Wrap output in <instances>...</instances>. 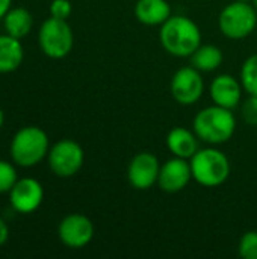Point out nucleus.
I'll return each mask as SVG.
<instances>
[{"mask_svg": "<svg viewBox=\"0 0 257 259\" xmlns=\"http://www.w3.org/2000/svg\"><path fill=\"white\" fill-rule=\"evenodd\" d=\"M48 167L58 178H73L83 165L85 153L79 143L74 140H61L55 143L47 155Z\"/></svg>", "mask_w": 257, "mask_h": 259, "instance_id": "obj_7", "label": "nucleus"}, {"mask_svg": "<svg viewBox=\"0 0 257 259\" xmlns=\"http://www.w3.org/2000/svg\"><path fill=\"white\" fill-rule=\"evenodd\" d=\"M38 44L42 53L52 59H62L70 55L74 46V33L67 20L48 17L38 30Z\"/></svg>", "mask_w": 257, "mask_h": 259, "instance_id": "obj_6", "label": "nucleus"}, {"mask_svg": "<svg viewBox=\"0 0 257 259\" xmlns=\"http://www.w3.org/2000/svg\"><path fill=\"white\" fill-rule=\"evenodd\" d=\"M73 12V6L70 0H53L50 3V15L61 20H68Z\"/></svg>", "mask_w": 257, "mask_h": 259, "instance_id": "obj_23", "label": "nucleus"}, {"mask_svg": "<svg viewBox=\"0 0 257 259\" xmlns=\"http://www.w3.org/2000/svg\"><path fill=\"white\" fill-rule=\"evenodd\" d=\"M165 143L168 150L173 153V156L183 158V159H191L200 149L198 137L195 135V132L182 126L173 127L168 132Z\"/></svg>", "mask_w": 257, "mask_h": 259, "instance_id": "obj_14", "label": "nucleus"}, {"mask_svg": "<svg viewBox=\"0 0 257 259\" xmlns=\"http://www.w3.org/2000/svg\"><path fill=\"white\" fill-rule=\"evenodd\" d=\"M242 2H250V3H251V2H253V0H242Z\"/></svg>", "mask_w": 257, "mask_h": 259, "instance_id": "obj_28", "label": "nucleus"}, {"mask_svg": "<svg viewBox=\"0 0 257 259\" xmlns=\"http://www.w3.org/2000/svg\"><path fill=\"white\" fill-rule=\"evenodd\" d=\"M192 131L200 141L218 146L230 141L236 131V118L232 109L212 105L198 111L192 121Z\"/></svg>", "mask_w": 257, "mask_h": 259, "instance_id": "obj_2", "label": "nucleus"}, {"mask_svg": "<svg viewBox=\"0 0 257 259\" xmlns=\"http://www.w3.org/2000/svg\"><path fill=\"white\" fill-rule=\"evenodd\" d=\"M44 200V188L33 178H21L9 191V202L18 214L35 212Z\"/></svg>", "mask_w": 257, "mask_h": 259, "instance_id": "obj_11", "label": "nucleus"}, {"mask_svg": "<svg viewBox=\"0 0 257 259\" xmlns=\"http://www.w3.org/2000/svg\"><path fill=\"white\" fill-rule=\"evenodd\" d=\"M239 80L247 94L257 96V53L248 56L244 61L239 73Z\"/></svg>", "mask_w": 257, "mask_h": 259, "instance_id": "obj_19", "label": "nucleus"}, {"mask_svg": "<svg viewBox=\"0 0 257 259\" xmlns=\"http://www.w3.org/2000/svg\"><path fill=\"white\" fill-rule=\"evenodd\" d=\"M161 162L156 155L150 152H139L136 153L127 167V181L132 188L145 191L150 190L158 184Z\"/></svg>", "mask_w": 257, "mask_h": 259, "instance_id": "obj_9", "label": "nucleus"}, {"mask_svg": "<svg viewBox=\"0 0 257 259\" xmlns=\"http://www.w3.org/2000/svg\"><path fill=\"white\" fill-rule=\"evenodd\" d=\"M3 123H5V114H3V111L0 109V129H2V126H3Z\"/></svg>", "mask_w": 257, "mask_h": 259, "instance_id": "obj_26", "label": "nucleus"}, {"mask_svg": "<svg viewBox=\"0 0 257 259\" xmlns=\"http://www.w3.org/2000/svg\"><path fill=\"white\" fill-rule=\"evenodd\" d=\"M242 93H244V88H242L241 80L227 73H223L214 77L209 87V94H211L214 105H218L232 111L241 105Z\"/></svg>", "mask_w": 257, "mask_h": 259, "instance_id": "obj_13", "label": "nucleus"}, {"mask_svg": "<svg viewBox=\"0 0 257 259\" xmlns=\"http://www.w3.org/2000/svg\"><path fill=\"white\" fill-rule=\"evenodd\" d=\"M17 181L18 176L15 167L8 161L0 159V194L9 193Z\"/></svg>", "mask_w": 257, "mask_h": 259, "instance_id": "obj_21", "label": "nucleus"}, {"mask_svg": "<svg viewBox=\"0 0 257 259\" xmlns=\"http://www.w3.org/2000/svg\"><path fill=\"white\" fill-rule=\"evenodd\" d=\"M192 179V170L189 159L173 156L161 165L158 185L168 194L179 193L188 187Z\"/></svg>", "mask_w": 257, "mask_h": 259, "instance_id": "obj_12", "label": "nucleus"}, {"mask_svg": "<svg viewBox=\"0 0 257 259\" xmlns=\"http://www.w3.org/2000/svg\"><path fill=\"white\" fill-rule=\"evenodd\" d=\"M50 150L48 137L38 126H26L15 132L11 141L12 161L24 168L38 165Z\"/></svg>", "mask_w": 257, "mask_h": 259, "instance_id": "obj_4", "label": "nucleus"}, {"mask_svg": "<svg viewBox=\"0 0 257 259\" xmlns=\"http://www.w3.org/2000/svg\"><path fill=\"white\" fill-rule=\"evenodd\" d=\"M170 90L173 99L177 103L183 106H191L197 103L204 91V80L201 71H198L192 65L179 68L171 77Z\"/></svg>", "mask_w": 257, "mask_h": 259, "instance_id": "obj_8", "label": "nucleus"}, {"mask_svg": "<svg viewBox=\"0 0 257 259\" xmlns=\"http://www.w3.org/2000/svg\"><path fill=\"white\" fill-rule=\"evenodd\" d=\"M251 3H253V5H254V8H256V9H257V0H253V2H251Z\"/></svg>", "mask_w": 257, "mask_h": 259, "instance_id": "obj_27", "label": "nucleus"}, {"mask_svg": "<svg viewBox=\"0 0 257 259\" xmlns=\"http://www.w3.org/2000/svg\"><path fill=\"white\" fill-rule=\"evenodd\" d=\"M192 179L206 188H215L223 185L232 171L230 161L226 153L215 147L198 149L189 159Z\"/></svg>", "mask_w": 257, "mask_h": 259, "instance_id": "obj_3", "label": "nucleus"}, {"mask_svg": "<svg viewBox=\"0 0 257 259\" xmlns=\"http://www.w3.org/2000/svg\"><path fill=\"white\" fill-rule=\"evenodd\" d=\"M218 27L229 39H244L257 29V9L250 2H232L220 12Z\"/></svg>", "mask_w": 257, "mask_h": 259, "instance_id": "obj_5", "label": "nucleus"}, {"mask_svg": "<svg viewBox=\"0 0 257 259\" xmlns=\"http://www.w3.org/2000/svg\"><path fill=\"white\" fill-rule=\"evenodd\" d=\"M191 65L201 73L215 71L223 64V50L214 44H200V47L189 56Z\"/></svg>", "mask_w": 257, "mask_h": 259, "instance_id": "obj_18", "label": "nucleus"}, {"mask_svg": "<svg viewBox=\"0 0 257 259\" xmlns=\"http://www.w3.org/2000/svg\"><path fill=\"white\" fill-rule=\"evenodd\" d=\"M3 24L8 35L21 39L30 32L33 26V17L26 8H11L3 17Z\"/></svg>", "mask_w": 257, "mask_h": 259, "instance_id": "obj_17", "label": "nucleus"}, {"mask_svg": "<svg viewBox=\"0 0 257 259\" xmlns=\"http://www.w3.org/2000/svg\"><path fill=\"white\" fill-rule=\"evenodd\" d=\"M238 253L244 259H257V232H245L238 244Z\"/></svg>", "mask_w": 257, "mask_h": 259, "instance_id": "obj_20", "label": "nucleus"}, {"mask_svg": "<svg viewBox=\"0 0 257 259\" xmlns=\"http://www.w3.org/2000/svg\"><path fill=\"white\" fill-rule=\"evenodd\" d=\"M8 238H9V228L6 225V222L3 219H0V247L3 244H6Z\"/></svg>", "mask_w": 257, "mask_h": 259, "instance_id": "obj_24", "label": "nucleus"}, {"mask_svg": "<svg viewBox=\"0 0 257 259\" xmlns=\"http://www.w3.org/2000/svg\"><path fill=\"white\" fill-rule=\"evenodd\" d=\"M241 117L247 126L257 127V96H250L241 102Z\"/></svg>", "mask_w": 257, "mask_h": 259, "instance_id": "obj_22", "label": "nucleus"}, {"mask_svg": "<svg viewBox=\"0 0 257 259\" xmlns=\"http://www.w3.org/2000/svg\"><path fill=\"white\" fill-rule=\"evenodd\" d=\"M135 17L145 26H162L171 15V5L167 0H138Z\"/></svg>", "mask_w": 257, "mask_h": 259, "instance_id": "obj_15", "label": "nucleus"}, {"mask_svg": "<svg viewBox=\"0 0 257 259\" xmlns=\"http://www.w3.org/2000/svg\"><path fill=\"white\" fill-rule=\"evenodd\" d=\"M61 243L70 249H82L88 246L94 237V225L83 214H68L58 226Z\"/></svg>", "mask_w": 257, "mask_h": 259, "instance_id": "obj_10", "label": "nucleus"}, {"mask_svg": "<svg viewBox=\"0 0 257 259\" xmlns=\"http://www.w3.org/2000/svg\"><path fill=\"white\" fill-rule=\"evenodd\" d=\"M159 41L171 56L189 58L201 44V30L189 17L171 15L159 29Z\"/></svg>", "mask_w": 257, "mask_h": 259, "instance_id": "obj_1", "label": "nucleus"}, {"mask_svg": "<svg viewBox=\"0 0 257 259\" xmlns=\"http://www.w3.org/2000/svg\"><path fill=\"white\" fill-rule=\"evenodd\" d=\"M12 0H0V20H3V17L8 14V11L11 9Z\"/></svg>", "mask_w": 257, "mask_h": 259, "instance_id": "obj_25", "label": "nucleus"}, {"mask_svg": "<svg viewBox=\"0 0 257 259\" xmlns=\"http://www.w3.org/2000/svg\"><path fill=\"white\" fill-rule=\"evenodd\" d=\"M24 58V50L18 38H14L8 33L0 35V73L15 71Z\"/></svg>", "mask_w": 257, "mask_h": 259, "instance_id": "obj_16", "label": "nucleus"}]
</instances>
